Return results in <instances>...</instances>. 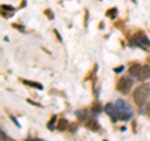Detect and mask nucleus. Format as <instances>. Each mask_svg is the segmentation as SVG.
<instances>
[{"instance_id": "nucleus-1", "label": "nucleus", "mask_w": 150, "mask_h": 141, "mask_svg": "<svg viewBox=\"0 0 150 141\" xmlns=\"http://www.w3.org/2000/svg\"><path fill=\"white\" fill-rule=\"evenodd\" d=\"M149 96H150V86L148 84L138 86L134 91V101H135V104L139 106H143Z\"/></svg>"}, {"instance_id": "nucleus-2", "label": "nucleus", "mask_w": 150, "mask_h": 141, "mask_svg": "<svg viewBox=\"0 0 150 141\" xmlns=\"http://www.w3.org/2000/svg\"><path fill=\"white\" fill-rule=\"evenodd\" d=\"M115 105H116V107H118L119 120L128 121V120L131 119V116H133V109H131V106L128 104V102L119 99V100L115 101Z\"/></svg>"}, {"instance_id": "nucleus-3", "label": "nucleus", "mask_w": 150, "mask_h": 141, "mask_svg": "<svg viewBox=\"0 0 150 141\" xmlns=\"http://www.w3.org/2000/svg\"><path fill=\"white\" fill-rule=\"evenodd\" d=\"M131 87H133V80L130 78H121L116 84V89L121 94H129Z\"/></svg>"}, {"instance_id": "nucleus-4", "label": "nucleus", "mask_w": 150, "mask_h": 141, "mask_svg": "<svg viewBox=\"0 0 150 141\" xmlns=\"http://www.w3.org/2000/svg\"><path fill=\"white\" fill-rule=\"evenodd\" d=\"M133 44L142 49H148L150 46V40L142 32H138V34H135L133 36Z\"/></svg>"}, {"instance_id": "nucleus-5", "label": "nucleus", "mask_w": 150, "mask_h": 141, "mask_svg": "<svg viewBox=\"0 0 150 141\" xmlns=\"http://www.w3.org/2000/svg\"><path fill=\"white\" fill-rule=\"evenodd\" d=\"M104 110L108 115H109L112 121H119V112H118V107H116L115 104H108L105 107H104Z\"/></svg>"}, {"instance_id": "nucleus-6", "label": "nucleus", "mask_w": 150, "mask_h": 141, "mask_svg": "<svg viewBox=\"0 0 150 141\" xmlns=\"http://www.w3.org/2000/svg\"><path fill=\"white\" fill-rule=\"evenodd\" d=\"M85 128L89 129L90 131H99L100 125L95 117H88L85 120Z\"/></svg>"}, {"instance_id": "nucleus-7", "label": "nucleus", "mask_w": 150, "mask_h": 141, "mask_svg": "<svg viewBox=\"0 0 150 141\" xmlns=\"http://www.w3.org/2000/svg\"><path fill=\"white\" fill-rule=\"evenodd\" d=\"M142 65H139V64H135V65H131L130 69H129V74L131 75L133 78H139V75H140V71H142Z\"/></svg>"}, {"instance_id": "nucleus-8", "label": "nucleus", "mask_w": 150, "mask_h": 141, "mask_svg": "<svg viewBox=\"0 0 150 141\" xmlns=\"http://www.w3.org/2000/svg\"><path fill=\"white\" fill-rule=\"evenodd\" d=\"M139 80H148L150 79V66L149 65H145V66L142 68V71H140V75H139Z\"/></svg>"}, {"instance_id": "nucleus-9", "label": "nucleus", "mask_w": 150, "mask_h": 141, "mask_svg": "<svg viewBox=\"0 0 150 141\" xmlns=\"http://www.w3.org/2000/svg\"><path fill=\"white\" fill-rule=\"evenodd\" d=\"M68 125H69V123H68L67 119H60L58 125H56V129H58L59 131H64V130H67Z\"/></svg>"}, {"instance_id": "nucleus-10", "label": "nucleus", "mask_w": 150, "mask_h": 141, "mask_svg": "<svg viewBox=\"0 0 150 141\" xmlns=\"http://www.w3.org/2000/svg\"><path fill=\"white\" fill-rule=\"evenodd\" d=\"M86 115H88V112H86V110H79V111H75V116L78 117L79 120H86L88 117H86Z\"/></svg>"}, {"instance_id": "nucleus-11", "label": "nucleus", "mask_w": 150, "mask_h": 141, "mask_svg": "<svg viewBox=\"0 0 150 141\" xmlns=\"http://www.w3.org/2000/svg\"><path fill=\"white\" fill-rule=\"evenodd\" d=\"M24 84L25 85L33 86V87H36V89H39V90H43V85H41V84H38V82H34V81H28V80H24Z\"/></svg>"}, {"instance_id": "nucleus-12", "label": "nucleus", "mask_w": 150, "mask_h": 141, "mask_svg": "<svg viewBox=\"0 0 150 141\" xmlns=\"http://www.w3.org/2000/svg\"><path fill=\"white\" fill-rule=\"evenodd\" d=\"M118 15V9L116 8H112V9H109L106 13V16H109L111 19H115V16Z\"/></svg>"}, {"instance_id": "nucleus-13", "label": "nucleus", "mask_w": 150, "mask_h": 141, "mask_svg": "<svg viewBox=\"0 0 150 141\" xmlns=\"http://www.w3.org/2000/svg\"><path fill=\"white\" fill-rule=\"evenodd\" d=\"M91 111H93V114H94V115H99L100 112L103 111V107H101V105L99 104V102H98L96 105H94V106H93V110H91Z\"/></svg>"}, {"instance_id": "nucleus-14", "label": "nucleus", "mask_w": 150, "mask_h": 141, "mask_svg": "<svg viewBox=\"0 0 150 141\" xmlns=\"http://www.w3.org/2000/svg\"><path fill=\"white\" fill-rule=\"evenodd\" d=\"M55 121H56V116H53V117H51V120H50V123L48 124V128H49L50 130H53V129H54V124H55Z\"/></svg>"}, {"instance_id": "nucleus-15", "label": "nucleus", "mask_w": 150, "mask_h": 141, "mask_svg": "<svg viewBox=\"0 0 150 141\" xmlns=\"http://www.w3.org/2000/svg\"><path fill=\"white\" fill-rule=\"evenodd\" d=\"M45 14H46V15L49 16V19H50V20H51V19H54V15H53V13H51V10H50V9H48V10H45Z\"/></svg>"}, {"instance_id": "nucleus-16", "label": "nucleus", "mask_w": 150, "mask_h": 141, "mask_svg": "<svg viewBox=\"0 0 150 141\" xmlns=\"http://www.w3.org/2000/svg\"><path fill=\"white\" fill-rule=\"evenodd\" d=\"M3 9H4V10H9V11H14V10H15L13 6H9V5H3Z\"/></svg>"}, {"instance_id": "nucleus-17", "label": "nucleus", "mask_w": 150, "mask_h": 141, "mask_svg": "<svg viewBox=\"0 0 150 141\" xmlns=\"http://www.w3.org/2000/svg\"><path fill=\"white\" fill-rule=\"evenodd\" d=\"M1 141H9V139H8V136L4 134V130H1Z\"/></svg>"}, {"instance_id": "nucleus-18", "label": "nucleus", "mask_w": 150, "mask_h": 141, "mask_svg": "<svg viewBox=\"0 0 150 141\" xmlns=\"http://www.w3.org/2000/svg\"><path fill=\"white\" fill-rule=\"evenodd\" d=\"M146 115L150 117V101L148 102V105H146Z\"/></svg>"}, {"instance_id": "nucleus-19", "label": "nucleus", "mask_w": 150, "mask_h": 141, "mask_svg": "<svg viewBox=\"0 0 150 141\" xmlns=\"http://www.w3.org/2000/svg\"><path fill=\"white\" fill-rule=\"evenodd\" d=\"M123 69H124V66H119V68L114 69V71H115V73H120V71H121V70H123Z\"/></svg>"}, {"instance_id": "nucleus-20", "label": "nucleus", "mask_w": 150, "mask_h": 141, "mask_svg": "<svg viewBox=\"0 0 150 141\" xmlns=\"http://www.w3.org/2000/svg\"><path fill=\"white\" fill-rule=\"evenodd\" d=\"M70 129H71V130H70V131H73V133H74V131H76V129H78V126H76V125H71V126H70Z\"/></svg>"}, {"instance_id": "nucleus-21", "label": "nucleus", "mask_w": 150, "mask_h": 141, "mask_svg": "<svg viewBox=\"0 0 150 141\" xmlns=\"http://www.w3.org/2000/svg\"><path fill=\"white\" fill-rule=\"evenodd\" d=\"M14 27H18V29H20V31H24V27L20 26V25H15V24H13Z\"/></svg>"}, {"instance_id": "nucleus-22", "label": "nucleus", "mask_w": 150, "mask_h": 141, "mask_svg": "<svg viewBox=\"0 0 150 141\" xmlns=\"http://www.w3.org/2000/svg\"><path fill=\"white\" fill-rule=\"evenodd\" d=\"M25 141H43V140H41V139H28Z\"/></svg>"}, {"instance_id": "nucleus-23", "label": "nucleus", "mask_w": 150, "mask_h": 141, "mask_svg": "<svg viewBox=\"0 0 150 141\" xmlns=\"http://www.w3.org/2000/svg\"><path fill=\"white\" fill-rule=\"evenodd\" d=\"M131 1H135V0H131Z\"/></svg>"}, {"instance_id": "nucleus-24", "label": "nucleus", "mask_w": 150, "mask_h": 141, "mask_svg": "<svg viewBox=\"0 0 150 141\" xmlns=\"http://www.w3.org/2000/svg\"><path fill=\"white\" fill-rule=\"evenodd\" d=\"M104 141H108V140H104Z\"/></svg>"}]
</instances>
